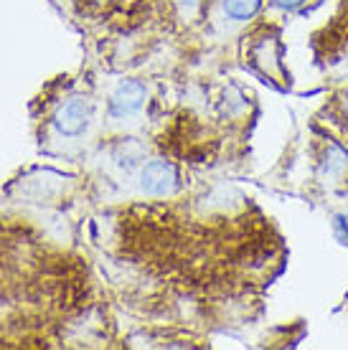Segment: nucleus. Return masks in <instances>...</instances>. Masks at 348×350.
<instances>
[{"instance_id":"1","label":"nucleus","mask_w":348,"mask_h":350,"mask_svg":"<svg viewBox=\"0 0 348 350\" xmlns=\"http://www.w3.org/2000/svg\"><path fill=\"white\" fill-rule=\"evenodd\" d=\"M138 188L150 198H166L178 191V170L171 160L156 158L142 163L138 175Z\"/></svg>"},{"instance_id":"2","label":"nucleus","mask_w":348,"mask_h":350,"mask_svg":"<svg viewBox=\"0 0 348 350\" xmlns=\"http://www.w3.org/2000/svg\"><path fill=\"white\" fill-rule=\"evenodd\" d=\"M145 99H148V89L145 84L138 79H122L117 87L112 89V94L107 99V112H110V120L114 122H125V120H132L142 112L145 107Z\"/></svg>"},{"instance_id":"3","label":"nucleus","mask_w":348,"mask_h":350,"mask_svg":"<svg viewBox=\"0 0 348 350\" xmlns=\"http://www.w3.org/2000/svg\"><path fill=\"white\" fill-rule=\"evenodd\" d=\"M89 120H92V102H89L87 96L74 94L56 109V114H53V127H56V132H59L61 137L77 140V137H82L87 132Z\"/></svg>"},{"instance_id":"4","label":"nucleus","mask_w":348,"mask_h":350,"mask_svg":"<svg viewBox=\"0 0 348 350\" xmlns=\"http://www.w3.org/2000/svg\"><path fill=\"white\" fill-rule=\"evenodd\" d=\"M142 158H145V148L138 140H122L112 150V163L120 170H125V173L132 170V167H138L142 163Z\"/></svg>"},{"instance_id":"5","label":"nucleus","mask_w":348,"mask_h":350,"mask_svg":"<svg viewBox=\"0 0 348 350\" xmlns=\"http://www.w3.org/2000/svg\"><path fill=\"white\" fill-rule=\"evenodd\" d=\"M224 13H227L232 21H252L262 8V0H224Z\"/></svg>"},{"instance_id":"6","label":"nucleus","mask_w":348,"mask_h":350,"mask_svg":"<svg viewBox=\"0 0 348 350\" xmlns=\"http://www.w3.org/2000/svg\"><path fill=\"white\" fill-rule=\"evenodd\" d=\"M175 3H178V10H181L183 16L191 18L193 13L201 8V3H203V0H175Z\"/></svg>"},{"instance_id":"7","label":"nucleus","mask_w":348,"mask_h":350,"mask_svg":"<svg viewBox=\"0 0 348 350\" xmlns=\"http://www.w3.org/2000/svg\"><path fill=\"white\" fill-rule=\"evenodd\" d=\"M272 3V8H277V10H295V8H300L305 0H270Z\"/></svg>"},{"instance_id":"8","label":"nucleus","mask_w":348,"mask_h":350,"mask_svg":"<svg viewBox=\"0 0 348 350\" xmlns=\"http://www.w3.org/2000/svg\"><path fill=\"white\" fill-rule=\"evenodd\" d=\"M346 112H348V96H346Z\"/></svg>"}]
</instances>
